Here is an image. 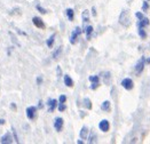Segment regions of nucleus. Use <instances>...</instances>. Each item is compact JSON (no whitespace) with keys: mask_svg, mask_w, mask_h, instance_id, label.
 <instances>
[{"mask_svg":"<svg viewBox=\"0 0 150 144\" xmlns=\"http://www.w3.org/2000/svg\"><path fill=\"white\" fill-rule=\"evenodd\" d=\"M99 128L103 132V133H107L108 130H109V128H110V124H109V121L108 120H102V121H100V124H99Z\"/></svg>","mask_w":150,"mask_h":144,"instance_id":"obj_8","label":"nucleus"},{"mask_svg":"<svg viewBox=\"0 0 150 144\" xmlns=\"http://www.w3.org/2000/svg\"><path fill=\"white\" fill-rule=\"evenodd\" d=\"M101 109L103 111H105V112H109L110 111V102L109 101H104L102 103V105H101Z\"/></svg>","mask_w":150,"mask_h":144,"instance_id":"obj_16","label":"nucleus"},{"mask_svg":"<svg viewBox=\"0 0 150 144\" xmlns=\"http://www.w3.org/2000/svg\"><path fill=\"white\" fill-rule=\"evenodd\" d=\"M9 34H10V37H12V38H13V39H12V40H13V42H14V44H17V45H18V46H20V44H18V41H17V40H16V39H15V37H14V34H13V33H12V32H9Z\"/></svg>","mask_w":150,"mask_h":144,"instance_id":"obj_31","label":"nucleus"},{"mask_svg":"<svg viewBox=\"0 0 150 144\" xmlns=\"http://www.w3.org/2000/svg\"><path fill=\"white\" fill-rule=\"evenodd\" d=\"M77 143H78V144H83V143H84V142H83V141H82V140H79V141H78V142H77Z\"/></svg>","mask_w":150,"mask_h":144,"instance_id":"obj_37","label":"nucleus"},{"mask_svg":"<svg viewBox=\"0 0 150 144\" xmlns=\"http://www.w3.org/2000/svg\"><path fill=\"white\" fill-rule=\"evenodd\" d=\"M139 34H140V37H141L142 39H145V38L147 37V34H146V31L143 30V28H140V29H139Z\"/></svg>","mask_w":150,"mask_h":144,"instance_id":"obj_24","label":"nucleus"},{"mask_svg":"<svg viewBox=\"0 0 150 144\" xmlns=\"http://www.w3.org/2000/svg\"><path fill=\"white\" fill-rule=\"evenodd\" d=\"M25 113H27V117H28L30 120L34 119V118H36V115H37V108H36V106H29V108H27Z\"/></svg>","mask_w":150,"mask_h":144,"instance_id":"obj_6","label":"nucleus"},{"mask_svg":"<svg viewBox=\"0 0 150 144\" xmlns=\"http://www.w3.org/2000/svg\"><path fill=\"white\" fill-rule=\"evenodd\" d=\"M84 31L86 32V38H87V40H90V37H92V33H93V27L92 25H88V27H86Z\"/></svg>","mask_w":150,"mask_h":144,"instance_id":"obj_15","label":"nucleus"},{"mask_svg":"<svg viewBox=\"0 0 150 144\" xmlns=\"http://www.w3.org/2000/svg\"><path fill=\"white\" fill-rule=\"evenodd\" d=\"M121 86L124 87L126 90H131V89H133L134 84H133V80H132V79H129V78H125V79L121 81Z\"/></svg>","mask_w":150,"mask_h":144,"instance_id":"obj_5","label":"nucleus"},{"mask_svg":"<svg viewBox=\"0 0 150 144\" xmlns=\"http://www.w3.org/2000/svg\"><path fill=\"white\" fill-rule=\"evenodd\" d=\"M14 142V139L12 137V134L9 133V132H7L2 137H1V140H0V143L1 144H10Z\"/></svg>","mask_w":150,"mask_h":144,"instance_id":"obj_4","label":"nucleus"},{"mask_svg":"<svg viewBox=\"0 0 150 144\" xmlns=\"http://www.w3.org/2000/svg\"><path fill=\"white\" fill-rule=\"evenodd\" d=\"M92 14H93V16H96V12H95V7H93V8H92Z\"/></svg>","mask_w":150,"mask_h":144,"instance_id":"obj_33","label":"nucleus"},{"mask_svg":"<svg viewBox=\"0 0 150 144\" xmlns=\"http://www.w3.org/2000/svg\"><path fill=\"white\" fill-rule=\"evenodd\" d=\"M59 102L60 103H65L66 102V96L65 95H61L60 98H59Z\"/></svg>","mask_w":150,"mask_h":144,"instance_id":"obj_27","label":"nucleus"},{"mask_svg":"<svg viewBox=\"0 0 150 144\" xmlns=\"http://www.w3.org/2000/svg\"><path fill=\"white\" fill-rule=\"evenodd\" d=\"M84 105L86 106V109H88V110H90L92 109V102H90V98H84Z\"/></svg>","mask_w":150,"mask_h":144,"instance_id":"obj_20","label":"nucleus"},{"mask_svg":"<svg viewBox=\"0 0 150 144\" xmlns=\"http://www.w3.org/2000/svg\"><path fill=\"white\" fill-rule=\"evenodd\" d=\"M41 83H42V78H41V77H38V78H37V84H38V85H41Z\"/></svg>","mask_w":150,"mask_h":144,"instance_id":"obj_32","label":"nucleus"},{"mask_svg":"<svg viewBox=\"0 0 150 144\" xmlns=\"http://www.w3.org/2000/svg\"><path fill=\"white\" fill-rule=\"evenodd\" d=\"M90 81L92 83V85H90V89H93V90H95L97 87L100 86V78H99V76H90Z\"/></svg>","mask_w":150,"mask_h":144,"instance_id":"obj_3","label":"nucleus"},{"mask_svg":"<svg viewBox=\"0 0 150 144\" xmlns=\"http://www.w3.org/2000/svg\"><path fill=\"white\" fill-rule=\"evenodd\" d=\"M135 16H136L139 20H142V18L145 17V16H143V14H142L141 12H136V13H135Z\"/></svg>","mask_w":150,"mask_h":144,"instance_id":"obj_29","label":"nucleus"},{"mask_svg":"<svg viewBox=\"0 0 150 144\" xmlns=\"http://www.w3.org/2000/svg\"><path fill=\"white\" fill-rule=\"evenodd\" d=\"M148 8H149V5H148V2H143V7H142L143 12H147V10H148Z\"/></svg>","mask_w":150,"mask_h":144,"instance_id":"obj_30","label":"nucleus"},{"mask_svg":"<svg viewBox=\"0 0 150 144\" xmlns=\"http://www.w3.org/2000/svg\"><path fill=\"white\" fill-rule=\"evenodd\" d=\"M149 18H147V17H143L142 20H139V23H138V27H139V29L140 28H145V27H147V25H149Z\"/></svg>","mask_w":150,"mask_h":144,"instance_id":"obj_12","label":"nucleus"},{"mask_svg":"<svg viewBox=\"0 0 150 144\" xmlns=\"http://www.w3.org/2000/svg\"><path fill=\"white\" fill-rule=\"evenodd\" d=\"M119 23L123 27H125V28H127V27L131 25V16H129L128 10H123V12L120 13Z\"/></svg>","mask_w":150,"mask_h":144,"instance_id":"obj_1","label":"nucleus"},{"mask_svg":"<svg viewBox=\"0 0 150 144\" xmlns=\"http://www.w3.org/2000/svg\"><path fill=\"white\" fill-rule=\"evenodd\" d=\"M65 14H66V16H68L69 21H73V17H75V12H73V9L68 8V9L65 10Z\"/></svg>","mask_w":150,"mask_h":144,"instance_id":"obj_13","label":"nucleus"},{"mask_svg":"<svg viewBox=\"0 0 150 144\" xmlns=\"http://www.w3.org/2000/svg\"><path fill=\"white\" fill-rule=\"evenodd\" d=\"M95 142H96V134L92 132L88 137V143H95Z\"/></svg>","mask_w":150,"mask_h":144,"instance_id":"obj_21","label":"nucleus"},{"mask_svg":"<svg viewBox=\"0 0 150 144\" xmlns=\"http://www.w3.org/2000/svg\"><path fill=\"white\" fill-rule=\"evenodd\" d=\"M5 124H6V121L3 119H0V125H5Z\"/></svg>","mask_w":150,"mask_h":144,"instance_id":"obj_35","label":"nucleus"},{"mask_svg":"<svg viewBox=\"0 0 150 144\" xmlns=\"http://www.w3.org/2000/svg\"><path fill=\"white\" fill-rule=\"evenodd\" d=\"M12 130H13V135H14V142H16V143H20V141H18V137H17V134H16L15 129H14V128H12Z\"/></svg>","mask_w":150,"mask_h":144,"instance_id":"obj_25","label":"nucleus"},{"mask_svg":"<svg viewBox=\"0 0 150 144\" xmlns=\"http://www.w3.org/2000/svg\"><path fill=\"white\" fill-rule=\"evenodd\" d=\"M61 53H62V47H59L56 51H54V53H53V58H58L60 56Z\"/></svg>","mask_w":150,"mask_h":144,"instance_id":"obj_22","label":"nucleus"},{"mask_svg":"<svg viewBox=\"0 0 150 144\" xmlns=\"http://www.w3.org/2000/svg\"><path fill=\"white\" fill-rule=\"evenodd\" d=\"M64 84L66 85L68 87H72L73 86V81H72V79L68 76V74H65L64 76Z\"/></svg>","mask_w":150,"mask_h":144,"instance_id":"obj_17","label":"nucleus"},{"mask_svg":"<svg viewBox=\"0 0 150 144\" xmlns=\"http://www.w3.org/2000/svg\"><path fill=\"white\" fill-rule=\"evenodd\" d=\"M32 22H33V24L37 27V28H39V29H44L45 28V23H44V21L40 18V17H33L32 18Z\"/></svg>","mask_w":150,"mask_h":144,"instance_id":"obj_10","label":"nucleus"},{"mask_svg":"<svg viewBox=\"0 0 150 144\" xmlns=\"http://www.w3.org/2000/svg\"><path fill=\"white\" fill-rule=\"evenodd\" d=\"M88 21H90V13H88V10H84V13H83V22H84V24L88 23Z\"/></svg>","mask_w":150,"mask_h":144,"instance_id":"obj_18","label":"nucleus"},{"mask_svg":"<svg viewBox=\"0 0 150 144\" xmlns=\"http://www.w3.org/2000/svg\"><path fill=\"white\" fill-rule=\"evenodd\" d=\"M62 127H63V119L62 118H56L54 120V128L56 129V132H61Z\"/></svg>","mask_w":150,"mask_h":144,"instance_id":"obj_11","label":"nucleus"},{"mask_svg":"<svg viewBox=\"0 0 150 144\" xmlns=\"http://www.w3.org/2000/svg\"><path fill=\"white\" fill-rule=\"evenodd\" d=\"M87 134H88V129H87L86 126H84L82 128V130H80V137H82V140H86L87 139Z\"/></svg>","mask_w":150,"mask_h":144,"instance_id":"obj_14","label":"nucleus"},{"mask_svg":"<svg viewBox=\"0 0 150 144\" xmlns=\"http://www.w3.org/2000/svg\"><path fill=\"white\" fill-rule=\"evenodd\" d=\"M65 109H66V106H65L64 103H59V111H60V112H63Z\"/></svg>","mask_w":150,"mask_h":144,"instance_id":"obj_26","label":"nucleus"},{"mask_svg":"<svg viewBox=\"0 0 150 144\" xmlns=\"http://www.w3.org/2000/svg\"><path fill=\"white\" fill-rule=\"evenodd\" d=\"M39 108H42V102L41 101H39Z\"/></svg>","mask_w":150,"mask_h":144,"instance_id":"obj_36","label":"nucleus"},{"mask_svg":"<svg viewBox=\"0 0 150 144\" xmlns=\"http://www.w3.org/2000/svg\"><path fill=\"white\" fill-rule=\"evenodd\" d=\"M109 78H110V73L105 72V76H104V83L105 84H109Z\"/></svg>","mask_w":150,"mask_h":144,"instance_id":"obj_28","label":"nucleus"},{"mask_svg":"<svg viewBox=\"0 0 150 144\" xmlns=\"http://www.w3.org/2000/svg\"><path fill=\"white\" fill-rule=\"evenodd\" d=\"M58 74H59L58 77H61V68L60 66H58Z\"/></svg>","mask_w":150,"mask_h":144,"instance_id":"obj_34","label":"nucleus"},{"mask_svg":"<svg viewBox=\"0 0 150 144\" xmlns=\"http://www.w3.org/2000/svg\"><path fill=\"white\" fill-rule=\"evenodd\" d=\"M36 8H37V10H38L39 13H41V14H46V13H47V10H46L45 8H42L39 3H37V5H36Z\"/></svg>","mask_w":150,"mask_h":144,"instance_id":"obj_23","label":"nucleus"},{"mask_svg":"<svg viewBox=\"0 0 150 144\" xmlns=\"http://www.w3.org/2000/svg\"><path fill=\"white\" fill-rule=\"evenodd\" d=\"M82 31H83V30L80 29L79 27H77L76 29L72 31V33H71V37H70V42H71L72 45H75V44L77 42V40H78V37L82 34Z\"/></svg>","mask_w":150,"mask_h":144,"instance_id":"obj_2","label":"nucleus"},{"mask_svg":"<svg viewBox=\"0 0 150 144\" xmlns=\"http://www.w3.org/2000/svg\"><path fill=\"white\" fill-rule=\"evenodd\" d=\"M145 63H146V59L145 57H142L138 63H136V65H135V72L139 74V73H141L142 71H143V68H145Z\"/></svg>","mask_w":150,"mask_h":144,"instance_id":"obj_9","label":"nucleus"},{"mask_svg":"<svg viewBox=\"0 0 150 144\" xmlns=\"http://www.w3.org/2000/svg\"><path fill=\"white\" fill-rule=\"evenodd\" d=\"M47 105H48V112H53L58 106V101L55 98H49L47 101Z\"/></svg>","mask_w":150,"mask_h":144,"instance_id":"obj_7","label":"nucleus"},{"mask_svg":"<svg viewBox=\"0 0 150 144\" xmlns=\"http://www.w3.org/2000/svg\"><path fill=\"white\" fill-rule=\"evenodd\" d=\"M54 40H55V33L54 34H52L51 37H49V39L47 40V46L51 48V47H53V44H54Z\"/></svg>","mask_w":150,"mask_h":144,"instance_id":"obj_19","label":"nucleus"}]
</instances>
